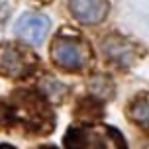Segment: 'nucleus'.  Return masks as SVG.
I'll return each instance as SVG.
<instances>
[{
	"label": "nucleus",
	"mask_w": 149,
	"mask_h": 149,
	"mask_svg": "<svg viewBox=\"0 0 149 149\" xmlns=\"http://www.w3.org/2000/svg\"><path fill=\"white\" fill-rule=\"evenodd\" d=\"M104 53L110 57L114 63L118 65H127L132 57H134V49L132 45H127L126 41H122L120 37H108L104 41Z\"/></svg>",
	"instance_id": "nucleus-7"
},
{
	"label": "nucleus",
	"mask_w": 149,
	"mask_h": 149,
	"mask_svg": "<svg viewBox=\"0 0 149 149\" xmlns=\"http://www.w3.org/2000/svg\"><path fill=\"white\" fill-rule=\"evenodd\" d=\"M71 14L84 26H96L108 14V0H69Z\"/></svg>",
	"instance_id": "nucleus-6"
},
{
	"label": "nucleus",
	"mask_w": 149,
	"mask_h": 149,
	"mask_svg": "<svg viewBox=\"0 0 149 149\" xmlns=\"http://www.w3.org/2000/svg\"><path fill=\"white\" fill-rule=\"evenodd\" d=\"M49 18L43 14H24L18 22H16L14 30L16 33L22 37L24 41H28L31 45H41L45 36L49 31Z\"/></svg>",
	"instance_id": "nucleus-5"
},
{
	"label": "nucleus",
	"mask_w": 149,
	"mask_h": 149,
	"mask_svg": "<svg viewBox=\"0 0 149 149\" xmlns=\"http://www.w3.org/2000/svg\"><path fill=\"white\" fill-rule=\"evenodd\" d=\"M127 116L132 122L139 124L141 127L149 130V96H139L127 108Z\"/></svg>",
	"instance_id": "nucleus-8"
},
{
	"label": "nucleus",
	"mask_w": 149,
	"mask_h": 149,
	"mask_svg": "<svg viewBox=\"0 0 149 149\" xmlns=\"http://www.w3.org/2000/svg\"><path fill=\"white\" fill-rule=\"evenodd\" d=\"M36 149H59V147H55V145H39Z\"/></svg>",
	"instance_id": "nucleus-9"
},
{
	"label": "nucleus",
	"mask_w": 149,
	"mask_h": 149,
	"mask_svg": "<svg viewBox=\"0 0 149 149\" xmlns=\"http://www.w3.org/2000/svg\"><path fill=\"white\" fill-rule=\"evenodd\" d=\"M36 55L18 45L4 43L2 47V74L10 79H26L36 69Z\"/></svg>",
	"instance_id": "nucleus-4"
},
{
	"label": "nucleus",
	"mask_w": 149,
	"mask_h": 149,
	"mask_svg": "<svg viewBox=\"0 0 149 149\" xmlns=\"http://www.w3.org/2000/svg\"><path fill=\"white\" fill-rule=\"evenodd\" d=\"M4 124H14L33 135H47L55 127V114L43 94L36 90H16L2 102Z\"/></svg>",
	"instance_id": "nucleus-1"
},
{
	"label": "nucleus",
	"mask_w": 149,
	"mask_h": 149,
	"mask_svg": "<svg viewBox=\"0 0 149 149\" xmlns=\"http://www.w3.org/2000/svg\"><path fill=\"white\" fill-rule=\"evenodd\" d=\"M51 57L57 67L77 73V71H82L86 67V63L90 59V51L81 39L71 36H59L53 41Z\"/></svg>",
	"instance_id": "nucleus-3"
},
{
	"label": "nucleus",
	"mask_w": 149,
	"mask_h": 149,
	"mask_svg": "<svg viewBox=\"0 0 149 149\" xmlns=\"http://www.w3.org/2000/svg\"><path fill=\"white\" fill-rule=\"evenodd\" d=\"M0 149H16V147H12L10 143H2V147H0Z\"/></svg>",
	"instance_id": "nucleus-10"
},
{
	"label": "nucleus",
	"mask_w": 149,
	"mask_h": 149,
	"mask_svg": "<svg viewBox=\"0 0 149 149\" xmlns=\"http://www.w3.org/2000/svg\"><path fill=\"white\" fill-rule=\"evenodd\" d=\"M65 149H127L126 137L108 124H77L63 135Z\"/></svg>",
	"instance_id": "nucleus-2"
}]
</instances>
